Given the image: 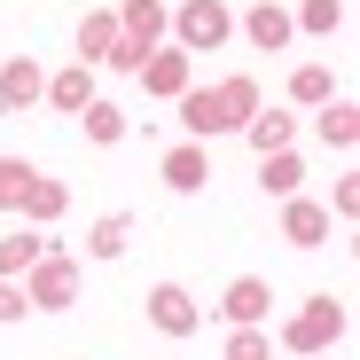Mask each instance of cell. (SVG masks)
Instances as JSON below:
<instances>
[{"label": "cell", "mask_w": 360, "mask_h": 360, "mask_svg": "<svg viewBox=\"0 0 360 360\" xmlns=\"http://www.w3.org/2000/svg\"><path fill=\"white\" fill-rule=\"evenodd\" d=\"M227 32H235L227 0H180V8H165V39L180 55H212V47H227Z\"/></svg>", "instance_id": "obj_1"}, {"label": "cell", "mask_w": 360, "mask_h": 360, "mask_svg": "<svg viewBox=\"0 0 360 360\" xmlns=\"http://www.w3.org/2000/svg\"><path fill=\"white\" fill-rule=\"evenodd\" d=\"M345 321H352V314H345V297H329V290H321V297H306V306L282 321V337H274V345H282V352H329V345L345 337Z\"/></svg>", "instance_id": "obj_2"}, {"label": "cell", "mask_w": 360, "mask_h": 360, "mask_svg": "<svg viewBox=\"0 0 360 360\" xmlns=\"http://www.w3.org/2000/svg\"><path fill=\"white\" fill-rule=\"evenodd\" d=\"M24 297H32V314H63V306H79V251L47 243L39 266L24 274Z\"/></svg>", "instance_id": "obj_3"}, {"label": "cell", "mask_w": 360, "mask_h": 360, "mask_svg": "<svg viewBox=\"0 0 360 360\" xmlns=\"http://www.w3.org/2000/svg\"><path fill=\"white\" fill-rule=\"evenodd\" d=\"M141 314H149V329H157V337H196V329H204V306H196L180 282H157V290L141 297Z\"/></svg>", "instance_id": "obj_4"}, {"label": "cell", "mask_w": 360, "mask_h": 360, "mask_svg": "<svg viewBox=\"0 0 360 360\" xmlns=\"http://www.w3.org/2000/svg\"><path fill=\"white\" fill-rule=\"evenodd\" d=\"M266 306H274V282L266 274H235L219 290V321L227 329H266Z\"/></svg>", "instance_id": "obj_5"}, {"label": "cell", "mask_w": 360, "mask_h": 360, "mask_svg": "<svg viewBox=\"0 0 360 360\" xmlns=\"http://www.w3.org/2000/svg\"><path fill=\"white\" fill-rule=\"evenodd\" d=\"M134 79H141V94H157V102H180V94L196 86V63H188L180 47H149V63H141Z\"/></svg>", "instance_id": "obj_6"}, {"label": "cell", "mask_w": 360, "mask_h": 360, "mask_svg": "<svg viewBox=\"0 0 360 360\" xmlns=\"http://www.w3.org/2000/svg\"><path fill=\"white\" fill-rule=\"evenodd\" d=\"M172 110H180V126H188V141H212V134H235V117H227L219 86H188V94H180Z\"/></svg>", "instance_id": "obj_7"}, {"label": "cell", "mask_w": 360, "mask_h": 360, "mask_svg": "<svg viewBox=\"0 0 360 360\" xmlns=\"http://www.w3.org/2000/svg\"><path fill=\"white\" fill-rule=\"evenodd\" d=\"M117 39H126L134 55L165 47V0H117Z\"/></svg>", "instance_id": "obj_8"}, {"label": "cell", "mask_w": 360, "mask_h": 360, "mask_svg": "<svg viewBox=\"0 0 360 360\" xmlns=\"http://www.w3.org/2000/svg\"><path fill=\"white\" fill-rule=\"evenodd\" d=\"M39 102H47L55 117H79V110L94 102V71H86V63H63V71H47V86H39Z\"/></svg>", "instance_id": "obj_9"}, {"label": "cell", "mask_w": 360, "mask_h": 360, "mask_svg": "<svg viewBox=\"0 0 360 360\" xmlns=\"http://www.w3.org/2000/svg\"><path fill=\"white\" fill-rule=\"evenodd\" d=\"M235 32H243L259 55H282V47L297 39V32H290V8H282V0H259L251 16H235Z\"/></svg>", "instance_id": "obj_10"}, {"label": "cell", "mask_w": 360, "mask_h": 360, "mask_svg": "<svg viewBox=\"0 0 360 360\" xmlns=\"http://www.w3.org/2000/svg\"><path fill=\"white\" fill-rule=\"evenodd\" d=\"M204 180H212V149H204V141H180V149H165V188H172V196H196Z\"/></svg>", "instance_id": "obj_11"}, {"label": "cell", "mask_w": 360, "mask_h": 360, "mask_svg": "<svg viewBox=\"0 0 360 360\" xmlns=\"http://www.w3.org/2000/svg\"><path fill=\"white\" fill-rule=\"evenodd\" d=\"M282 235L297 251H321L329 243V204H306V196H282Z\"/></svg>", "instance_id": "obj_12"}, {"label": "cell", "mask_w": 360, "mask_h": 360, "mask_svg": "<svg viewBox=\"0 0 360 360\" xmlns=\"http://www.w3.org/2000/svg\"><path fill=\"white\" fill-rule=\"evenodd\" d=\"M47 86V71L32 63V55H0V110H32Z\"/></svg>", "instance_id": "obj_13"}, {"label": "cell", "mask_w": 360, "mask_h": 360, "mask_svg": "<svg viewBox=\"0 0 360 360\" xmlns=\"http://www.w3.org/2000/svg\"><path fill=\"white\" fill-rule=\"evenodd\" d=\"M110 55H117V8H94V16H79V55H71V63L102 71Z\"/></svg>", "instance_id": "obj_14"}, {"label": "cell", "mask_w": 360, "mask_h": 360, "mask_svg": "<svg viewBox=\"0 0 360 360\" xmlns=\"http://www.w3.org/2000/svg\"><path fill=\"white\" fill-rule=\"evenodd\" d=\"M290 134H297V117H290V110H266V102H259V110L243 117V141H251V157H274V149H290Z\"/></svg>", "instance_id": "obj_15"}, {"label": "cell", "mask_w": 360, "mask_h": 360, "mask_svg": "<svg viewBox=\"0 0 360 360\" xmlns=\"http://www.w3.org/2000/svg\"><path fill=\"white\" fill-rule=\"evenodd\" d=\"M55 243V235H39V227H16V235H0V282H24L32 266H39V251Z\"/></svg>", "instance_id": "obj_16"}, {"label": "cell", "mask_w": 360, "mask_h": 360, "mask_svg": "<svg viewBox=\"0 0 360 360\" xmlns=\"http://www.w3.org/2000/svg\"><path fill=\"white\" fill-rule=\"evenodd\" d=\"M259 188L282 204V196H297V188H306V157H297V149H274V157H259Z\"/></svg>", "instance_id": "obj_17"}, {"label": "cell", "mask_w": 360, "mask_h": 360, "mask_svg": "<svg viewBox=\"0 0 360 360\" xmlns=\"http://www.w3.org/2000/svg\"><path fill=\"white\" fill-rule=\"evenodd\" d=\"M32 227H47V219H63L71 212V188H63V180H47V172H32V188H24V204H16Z\"/></svg>", "instance_id": "obj_18"}, {"label": "cell", "mask_w": 360, "mask_h": 360, "mask_svg": "<svg viewBox=\"0 0 360 360\" xmlns=\"http://www.w3.org/2000/svg\"><path fill=\"white\" fill-rule=\"evenodd\" d=\"M79 134H86L94 149H117V141H126V110H117V102H102V94H94V102L79 110Z\"/></svg>", "instance_id": "obj_19"}, {"label": "cell", "mask_w": 360, "mask_h": 360, "mask_svg": "<svg viewBox=\"0 0 360 360\" xmlns=\"http://www.w3.org/2000/svg\"><path fill=\"white\" fill-rule=\"evenodd\" d=\"M126 251H134V219L126 212H102L94 235H86V259H126Z\"/></svg>", "instance_id": "obj_20"}, {"label": "cell", "mask_w": 360, "mask_h": 360, "mask_svg": "<svg viewBox=\"0 0 360 360\" xmlns=\"http://www.w3.org/2000/svg\"><path fill=\"white\" fill-rule=\"evenodd\" d=\"M314 126H321V141H329V149H352V141H360V110H352L345 94H329Z\"/></svg>", "instance_id": "obj_21"}, {"label": "cell", "mask_w": 360, "mask_h": 360, "mask_svg": "<svg viewBox=\"0 0 360 360\" xmlns=\"http://www.w3.org/2000/svg\"><path fill=\"white\" fill-rule=\"evenodd\" d=\"M290 32H314V39L345 32V0H297V8H290Z\"/></svg>", "instance_id": "obj_22"}, {"label": "cell", "mask_w": 360, "mask_h": 360, "mask_svg": "<svg viewBox=\"0 0 360 360\" xmlns=\"http://www.w3.org/2000/svg\"><path fill=\"white\" fill-rule=\"evenodd\" d=\"M329 94H337L329 63H297V71H290V102H297V110H321Z\"/></svg>", "instance_id": "obj_23"}, {"label": "cell", "mask_w": 360, "mask_h": 360, "mask_svg": "<svg viewBox=\"0 0 360 360\" xmlns=\"http://www.w3.org/2000/svg\"><path fill=\"white\" fill-rule=\"evenodd\" d=\"M24 188H32V165H24V157H0V212H16Z\"/></svg>", "instance_id": "obj_24"}, {"label": "cell", "mask_w": 360, "mask_h": 360, "mask_svg": "<svg viewBox=\"0 0 360 360\" xmlns=\"http://www.w3.org/2000/svg\"><path fill=\"white\" fill-rule=\"evenodd\" d=\"M219 102H227V117H235V134H243V117L259 110V86H251V79H219Z\"/></svg>", "instance_id": "obj_25"}, {"label": "cell", "mask_w": 360, "mask_h": 360, "mask_svg": "<svg viewBox=\"0 0 360 360\" xmlns=\"http://www.w3.org/2000/svg\"><path fill=\"white\" fill-rule=\"evenodd\" d=\"M227 360H274V337L266 329H227Z\"/></svg>", "instance_id": "obj_26"}, {"label": "cell", "mask_w": 360, "mask_h": 360, "mask_svg": "<svg viewBox=\"0 0 360 360\" xmlns=\"http://www.w3.org/2000/svg\"><path fill=\"white\" fill-rule=\"evenodd\" d=\"M329 212H337V219H360V172H345L337 188H329Z\"/></svg>", "instance_id": "obj_27"}, {"label": "cell", "mask_w": 360, "mask_h": 360, "mask_svg": "<svg viewBox=\"0 0 360 360\" xmlns=\"http://www.w3.org/2000/svg\"><path fill=\"white\" fill-rule=\"evenodd\" d=\"M32 314V297H24V282H0V321H24Z\"/></svg>", "instance_id": "obj_28"}]
</instances>
